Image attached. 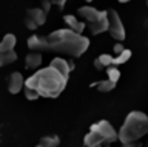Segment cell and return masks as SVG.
Returning a JSON list of instances; mask_svg holds the SVG:
<instances>
[{
	"instance_id": "cell-22",
	"label": "cell",
	"mask_w": 148,
	"mask_h": 147,
	"mask_svg": "<svg viewBox=\"0 0 148 147\" xmlns=\"http://www.w3.org/2000/svg\"><path fill=\"white\" fill-rule=\"evenodd\" d=\"M106 75H108V77L111 81H114V82H117L119 81V77H120V71L117 70L116 67H106Z\"/></svg>"
},
{
	"instance_id": "cell-24",
	"label": "cell",
	"mask_w": 148,
	"mask_h": 147,
	"mask_svg": "<svg viewBox=\"0 0 148 147\" xmlns=\"http://www.w3.org/2000/svg\"><path fill=\"white\" fill-rule=\"evenodd\" d=\"M40 3H42V8L46 11V12H49V8H51V0H40Z\"/></svg>"
},
{
	"instance_id": "cell-12",
	"label": "cell",
	"mask_w": 148,
	"mask_h": 147,
	"mask_svg": "<svg viewBox=\"0 0 148 147\" xmlns=\"http://www.w3.org/2000/svg\"><path fill=\"white\" fill-rule=\"evenodd\" d=\"M25 62H26L28 68H31V70H37V68L42 65V53L40 51L28 53L26 57H25Z\"/></svg>"
},
{
	"instance_id": "cell-11",
	"label": "cell",
	"mask_w": 148,
	"mask_h": 147,
	"mask_svg": "<svg viewBox=\"0 0 148 147\" xmlns=\"http://www.w3.org/2000/svg\"><path fill=\"white\" fill-rule=\"evenodd\" d=\"M46 14H48V12H46L43 8H31V10L26 11V16L31 17V19L34 20L39 26L43 25L46 22Z\"/></svg>"
},
{
	"instance_id": "cell-15",
	"label": "cell",
	"mask_w": 148,
	"mask_h": 147,
	"mask_svg": "<svg viewBox=\"0 0 148 147\" xmlns=\"http://www.w3.org/2000/svg\"><path fill=\"white\" fill-rule=\"evenodd\" d=\"M113 62H114V57L111 54H102L97 59H94V67H96V70H102L103 67L113 65Z\"/></svg>"
},
{
	"instance_id": "cell-6",
	"label": "cell",
	"mask_w": 148,
	"mask_h": 147,
	"mask_svg": "<svg viewBox=\"0 0 148 147\" xmlns=\"http://www.w3.org/2000/svg\"><path fill=\"white\" fill-rule=\"evenodd\" d=\"M108 26H110V19H108V10H106V11H102V14H100V17L97 20L90 22L88 31H90L92 36H97L100 33L108 31Z\"/></svg>"
},
{
	"instance_id": "cell-14",
	"label": "cell",
	"mask_w": 148,
	"mask_h": 147,
	"mask_svg": "<svg viewBox=\"0 0 148 147\" xmlns=\"http://www.w3.org/2000/svg\"><path fill=\"white\" fill-rule=\"evenodd\" d=\"M63 20H65V23H66L71 30L77 31V33H80V34L83 33V30H85V23H83V22H79L73 14H66L63 17Z\"/></svg>"
},
{
	"instance_id": "cell-25",
	"label": "cell",
	"mask_w": 148,
	"mask_h": 147,
	"mask_svg": "<svg viewBox=\"0 0 148 147\" xmlns=\"http://www.w3.org/2000/svg\"><path fill=\"white\" fill-rule=\"evenodd\" d=\"M123 50H125V48H123V45L120 43V40H119V42H117V43H116L114 47H113V51H114V53H117V54H119V53H122Z\"/></svg>"
},
{
	"instance_id": "cell-3",
	"label": "cell",
	"mask_w": 148,
	"mask_h": 147,
	"mask_svg": "<svg viewBox=\"0 0 148 147\" xmlns=\"http://www.w3.org/2000/svg\"><path fill=\"white\" fill-rule=\"evenodd\" d=\"M148 133V116L143 112H131L119 130V139L122 144H133Z\"/></svg>"
},
{
	"instance_id": "cell-19",
	"label": "cell",
	"mask_w": 148,
	"mask_h": 147,
	"mask_svg": "<svg viewBox=\"0 0 148 147\" xmlns=\"http://www.w3.org/2000/svg\"><path fill=\"white\" fill-rule=\"evenodd\" d=\"M114 87H116V82L111 81L110 77H108L106 81H100L99 84H97V90L102 91V93H108V91L114 90Z\"/></svg>"
},
{
	"instance_id": "cell-28",
	"label": "cell",
	"mask_w": 148,
	"mask_h": 147,
	"mask_svg": "<svg viewBox=\"0 0 148 147\" xmlns=\"http://www.w3.org/2000/svg\"><path fill=\"white\" fill-rule=\"evenodd\" d=\"M85 2H86V3H91V2H92V0H85Z\"/></svg>"
},
{
	"instance_id": "cell-16",
	"label": "cell",
	"mask_w": 148,
	"mask_h": 147,
	"mask_svg": "<svg viewBox=\"0 0 148 147\" xmlns=\"http://www.w3.org/2000/svg\"><path fill=\"white\" fill-rule=\"evenodd\" d=\"M17 61V53L14 50H9V51H0V65L6 67L8 63H12Z\"/></svg>"
},
{
	"instance_id": "cell-4",
	"label": "cell",
	"mask_w": 148,
	"mask_h": 147,
	"mask_svg": "<svg viewBox=\"0 0 148 147\" xmlns=\"http://www.w3.org/2000/svg\"><path fill=\"white\" fill-rule=\"evenodd\" d=\"M108 19H110V26H108V33L111 34V37L116 40H125V28L123 23L120 20V17L117 14V11L108 10Z\"/></svg>"
},
{
	"instance_id": "cell-13",
	"label": "cell",
	"mask_w": 148,
	"mask_h": 147,
	"mask_svg": "<svg viewBox=\"0 0 148 147\" xmlns=\"http://www.w3.org/2000/svg\"><path fill=\"white\" fill-rule=\"evenodd\" d=\"M49 65H53L54 68H57V70L62 73L63 76H69V71H71V63H68L65 59H62V57H54L53 61H51V63Z\"/></svg>"
},
{
	"instance_id": "cell-8",
	"label": "cell",
	"mask_w": 148,
	"mask_h": 147,
	"mask_svg": "<svg viewBox=\"0 0 148 147\" xmlns=\"http://www.w3.org/2000/svg\"><path fill=\"white\" fill-rule=\"evenodd\" d=\"M25 82L26 81L23 79L22 73H18V71L11 73V75H9V81H8V90H9V93H12V95L18 93V91L23 88Z\"/></svg>"
},
{
	"instance_id": "cell-10",
	"label": "cell",
	"mask_w": 148,
	"mask_h": 147,
	"mask_svg": "<svg viewBox=\"0 0 148 147\" xmlns=\"http://www.w3.org/2000/svg\"><path fill=\"white\" fill-rule=\"evenodd\" d=\"M83 142H85V146L88 147H96V146H100V144H105L103 138H102V135L97 130H94V128H90V133L88 135H85V138H83Z\"/></svg>"
},
{
	"instance_id": "cell-9",
	"label": "cell",
	"mask_w": 148,
	"mask_h": 147,
	"mask_svg": "<svg viewBox=\"0 0 148 147\" xmlns=\"http://www.w3.org/2000/svg\"><path fill=\"white\" fill-rule=\"evenodd\" d=\"M102 14V11H97L96 8H92L90 5H86V6H80L77 10V16L79 17H82L83 20H86V22H94L97 20L100 17Z\"/></svg>"
},
{
	"instance_id": "cell-21",
	"label": "cell",
	"mask_w": 148,
	"mask_h": 147,
	"mask_svg": "<svg viewBox=\"0 0 148 147\" xmlns=\"http://www.w3.org/2000/svg\"><path fill=\"white\" fill-rule=\"evenodd\" d=\"M40 96L39 90L36 88V87H31V85H25V98L28 101H34Z\"/></svg>"
},
{
	"instance_id": "cell-27",
	"label": "cell",
	"mask_w": 148,
	"mask_h": 147,
	"mask_svg": "<svg viewBox=\"0 0 148 147\" xmlns=\"http://www.w3.org/2000/svg\"><path fill=\"white\" fill-rule=\"evenodd\" d=\"M120 3H127V2H130V0H119Z\"/></svg>"
},
{
	"instance_id": "cell-23",
	"label": "cell",
	"mask_w": 148,
	"mask_h": 147,
	"mask_svg": "<svg viewBox=\"0 0 148 147\" xmlns=\"http://www.w3.org/2000/svg\"><path fill=\"white\" fill-rule=\"evenodd\" d=\"M25 26H26L28 30H36V28H37V26H39V25H37L36 22L31 19V17L25 16Z\"/></svg>"
},
{
	"instance_id": "cell-7",
	"label": "cell",
	"mask_w": 148,
	"mask_h": 147,
	"mask_svg": "<svg viewBox=\"0 0 148 147\" xmlns=\"http://www.w3.org/2000/svg\"><path fill=\"white\" fill-rule=\"evenodd\" d=\"M28 47H29L31 51H40V53L51 50L48 37H42V36H37V34L29 36V39H28Z\"/></svg>"
},
{
	"instance_id": "cell-5",
	"label": "cell",
	"mask_w": 148,
	"mask_h": 147,
	"mask_svg": "<svg viewBox=\"0 0 148 147\" xmlns=\"http://www.w3.org/2000/svg\"><path fill=\"white\" fill-rule=\"evenodd\" d=\"M91 128H94V130H97L102 135V138H103L105 144H110V142H114L116 139L119 138V133H116V130L113 128V126L108 122V121H99L96 124H92Z\"/></svg>"
},
{
	"instance_id": "cell-18",
	"label": "cell",
	"mask_w": 148,
	"mask_h": 147,
	"mask_svg": "<svg viewBox=\"0 0 148 147\" xmlns=\"http://www.w3.org/2000/svg\"><path fill=\"white\" fill-rule=\"evenodd\" d=\"M59 144H60V139H59V136H56V135H53V136H43L40 139V142H39V146H42V147H56Z\"/></svg>"
},
{
	"instance_id": "cell-26",
	"label": "cell",
	"mask_w": 148,
	"mask_h": 147,
	"mask_svg": "<svg viewBox=\"0 0 148 147\" xmlns=\"http://www.w3.org/2000/svg\"><path fill=\"white\" fill-rule=\"evenodd\" d=\"M51 3L57 5L59 8H63V6H65V3H66V0H51Z\"/></svg>"
},
{
	"instance_id": "cell-2",
	"label": "cell",
	"mask_w": 148,
	"mask_h": 147,
	"mask_svg": "<svg viewBox=\"0 0 148 147\" xmlns=\"http://www.w3.org/2000/svg\"><path fill=\"white\" fill-rule=\"evenodd\" d=\"M66 76H63L57 68L49 65L34 73L31 77H28L25 85L36 87L40 96H43V98H57L66 87Z\"/></svg>"
},
{
	"instance_id": "cell-1",
	"label": "cell",
	"mask_w": 148,
	"mask_h": 147,
	"mask_svg": "<svg viewBox=\"0 0 148 147\" xmlns=\"http://www.w3.org/2000/svg\"><path fill=\"white\" fill-rule=\"evenodd\" d=\"M49 48L71 57H80L90 47V39L74 30H57L48 36Z\"/></svg>"
},
{
	"instance_id": "cell-17",
	"label": "cell",
	"mask_w": 148,
	"mask_h": 147,
	"mask_svg": "<svg viewBox=\"0 0 148 147\" xmlns=\"http://www.w3.org/2000/svg\"><path fill=\"white\" fill-rule=\"evenodd\" d=\"M16 36L14 34H6L2 40V43H0V51H9V50H14L16 47Z\"/></svg>"
},
{
	"instance_id": "cell-20",
	"label": "cell",
	"mask_w": 148,
	"mask_h": 147,
	"mask_svg": "<svg viewBox=\"0 0 148 147\" xmlns=\"http://www.w3.org/2000/svg\"><path fill=\"white\" fill-rule=\"evenodd\" d=\"M130 57H131V51L125 48L122 53H119V54H117V57H114V62H113V65H123V63L127 62Z\"/></svg>"
}]
</instances>
